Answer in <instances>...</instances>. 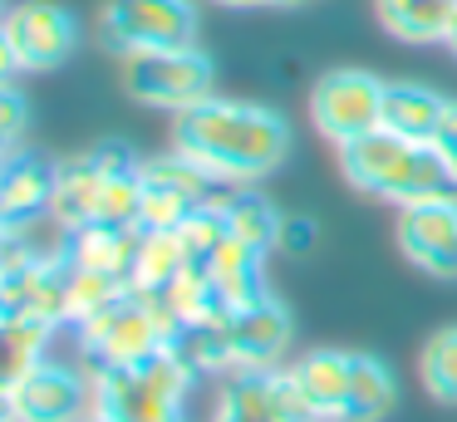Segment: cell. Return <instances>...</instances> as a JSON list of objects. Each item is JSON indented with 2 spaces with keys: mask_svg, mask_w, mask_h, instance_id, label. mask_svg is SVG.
<instances>
[{
  "mask_svg": "<svg viewBox=\"0 0 457 422\" xmlns=\"http://www.w3.org/2000/svg\"><path fill=\"white\" fill-rule=\"evenodd\" d=\"M5 157H11V147H5V143H0V162H5Z\"/></svg>",
  "mask_w": 457,
  "mask_h": 422,
  "instance_id": "39",
  "label": "cell"
},
{
  "mask_svg": "<svg viewBox=\"0 0 457 422\" xmlns=\"http://www.w3.org/2000/svg\"><path fill=\"white\" fill-rule=\"evenodd\" d=\"M290 334H295V319H290V310L270 290L261 300L241 304L231 314V359H237V373L280 368V359L290 349Z\"/></svg>",
  "mask_w": 457,
  "mask_h": 422,
  "instance_id": "10",
  "label": "cell"
},
{
  "mask_svg": "<svg viewBox=\"0 0 457 422\" xmlns=\"http://www.w3.org/2000/svg\"><path fill=\"white\" fill-rule=\"evenodd\" d=\"M339 172L354 192L384 196V202H398V206L457 196V182L447 172L443 153L433 143H408L388 128H374V133L339 147Z\"/></svg>",
  "mask_w": 457,
  "mask_h": 422,
  "instance_id": "2",
  "label": "cell"
},
{
  "mask_svg": "<svg viewBox=\"0 0 457 422\" xmlns=\"http://www.w3.org/2000/svg\"><path fill=\"white\" fill-rule=\"evenodd\" d=\"M197 5L192 0H109L104 5V35L113 49H187L197 45Z\"/></svg>",
  "mask_w": 457,
  "mask_h": 422,
  "instance_id": "6",
  "label": "cell"
},
{
  "mask_svg": "<svg viewBox=\"0 0 457 422\" xmlns=\"http://www.w3.org/2000/svg\"><path fill=\"white\" fill-rule=\"evenodd\" d=\"M138 206H143V177L138 172H104L94 221H104V226H138Z\"/></svg>",
  "mask_w": 457,
  "mask_h": 422,
  "instance_id": "28",
  "label": "cell"
},
{
  "mask_svg": "<svg viewBox=\"0 0 457 422\" xmlns=\"http://www.w3.org/2000/svg\"><path fill=\"white\" fill-rule=\"evenodd\" d=\"M74 339H79V353H84L89 368H133V363H143L153 349L168 343L133 290L123 294V300H113L109 310H99L94 319L74 324Z\"/></svg>",
  "mask_w": 457,
  "mask_h": 422,
  "instance_id": "4",
  "label": "cell"
},
{
  "mask_svg": "<svg viewBox=\"0 0 457 422\" xmlns=\"http://www.w3.org/2000/svg\"><path fill=\"white\" fill-rule=\"evenodd\" d=\"M143 177V172H138ZM192 211L187 196L168 192V186L158 182H143V206H138V231H178L182 216Z\"/></svg>",
  "mask_w": 457,
  "mask_h": 422,
  "instance_id": "29",
  "label": "cell"
},
{
  "mask_svg": "<svg viewBox=\"0 0 457 422\" xmlns=\"http://www.w3.org/2000/svg\"><path fill=\"white\" fill-rule=\"evenodd\" d=\"M261 261H266V251H256V245L237 241V236H227V241L217 245V251L207 255V275L212 285H217V294L227 300V310L237 314L241 304L261 300L266 294V275H261Z\"/></svg>",
  "mask_w": 457,
  "mask_h": 422,
  "instance_id": "15",
  "label": "cell"
},
{
  "mask_svg": "<svg viewBox=\"0 0 457 422\" xmlns=\"http://www.w3.org/2000/svg\"><path fill=\"white\" fill-rule=\"evenodd\" d=\"M212 422H280L276 388H270V368L261 373H231L217 393Z\"/></svg>",
  "mask_w": 457,
  "mask_h": 422,
  "instance_id": "22",
  "label": "cell"
},
{
  "mask_svg": "<svg viewBox=\"0 0 457 422\" xmlns=\"http://www.w3.org/2000/svg\"><path fill=\"white\" fill-rule=\"evenodd\" d=\"M11 418L15 422H84L94 402V373L74 363L45 359L11 388Z\"/></svg>",
  "mask_w": 457,
  "mask_h": 422,
  "instance_id": "7",
  "label": "cell"
},
{
  "mask_svg": "<svg viewBox=\"0 0 457 422\" xmlns=\"http://www.w3.org/2000/svg\"><path fill=\"white\" fill-rule=\"evenodd\" d=\"M221 5H270V0H221Z\"/></svg>",
  "mask_w": 457,
  "mask_h": 422,
  "instance_id": "36",
  "label": "cell"
},
{
  "mask_svg": "<svg viewBox=\"0 0 457 422\" xmlns=\"http://www.w3.org/2000/svg\"><path fill=\"white\" fill-rule=\"evenodd\" d=\"M433 147L443 153L447 172H453V182H457V103H447V113H443V128H437Z\"/></svg>",
  "mask_w": 457,
  "mask_h": 422,
  "instance_id": "32",
  "label": "cell"
},
{
  "mask_svg": "<svg viewBox=\"0 0 457 422\" xmlns=\"http://www.w3.org/2000/svg\"><path fill=\"white\" fill-rule=\"evenodd\" d=\"M398 251L433 280L457 275V196L398 206Z\"/></svg>",
  "mask_w": 457,
  "mask_h": 422,
  "instance_id": "8",
  "label": "cell"
},
{
  "mask_svg": "<svg viewBox=\"0 0 457 422\" xmlns=\"http://www.w3.org/2000/svg\"><path fill=\"white\" fill-rule=\"evenodd\" d=\"M5 35H11L15 54H21V69L40 74V69H54L74 54V45H79V20L60 0H21L5 15Z\"/></svg>",
  "mask_w": 457,
  "mask_h": 422,
  "instance_id": "9",
  "label": "cell"
},
{
  "mask_svg": "<svg viewBox=\"0 0 457 422\" xmlns=\"http://www.w3.org/2000/svg\"><path fill=\"white\" fill-rule=\"evenodd\" d=\"M60 334V324L50 319H15L0 324V398H11V388L35 368V363L50 359V343Z\"/></svg>",
  "mask_w": 457,
  "mask_h": 422,
  "instance_id": "21",
  "label": "cell"
},
{
  "mask_svg": "<svg viewBox=\"0 0 457 422\" xmlns=\"http://www.w3.org/2000/svg\"><path fill=\"white\" fill-rule=\"evenodd\" d=\"M172 147L187 153L192 162H202L217 182L251 186L290 157V123L276 108L212 94L172 113Z\"/></svg>",
  "mask_w": 457,
  "mask_h": 422,
  "instance_id": "1",
  "label": "cell"
},
{
  "mask_svg": "<svg viewBox=\"0 0 457 422\" xmlns=\"http://www.w3.org/2000/svg\"><path fill=\"white\" fill-rule=\"evenodd\" d=\"M0 265H5V221H0Z\"/></svg>",
  "mask_w": 457,
  "mask_h": 422,
  "instance_id": "37",
  "label": "cell"
},
{
  "mask_svg": "<svg viewBox=\"0 0 457 422\" xmlns=\"http://www.w3.org/2000/svg\"><path fill=\"white\" fill-rule=\"evenodd\" d=\"M138 226H104L89 221L70 236V265L79 270H99L113 280H133V255H138Z\"/></svg>",
  "mask_w": 457,
  "mask_h": 422,
  "instance_id": "14",
  "label": "cell"
},
{
  "mask_svg": "<svg viewBox=\"0 0 457 422\" xmlns=\"http://www.w3.org/2000/svg\"><path fill=\"white\" fill-rule=\"evenodd\" d=\"M25 128H30V103L15 94V84L0 88V143L15 153V147H21V137H25Z\"/></svg>",
  "mask_w": 457,
  "mask_h": 422,
  "instance_id": "30",
  "label": "cell"
},
{
  "mask_svg": "<svg viewBox=\"0 0 457 422\" xmlns=\"http://www.w3.org/2000/svg\"><path fill=\"white\" fill-rule=\"evenodd\" d=\"M123 294H129V280H113V275L70 265V275H64V329L94 319V314L109 310L113 300H123Z\"/></svg>",
  "mask_w": 457,
  "mask_h": 422,
  "instance_id": "25",
  "label": "cell"
},
{
  "mask_svg": "<svg viewBox=\"0 0 457 422\" xmlns=\"http://www.w3.org/2000/svg\"><path fill=\"white\" fill-rule=\"evenodd\" d=\"M187 251H182L178 231H143L138 255H133V280L129 290H168L182 270H187Z\"/></svg>",
  "mask_w": 457,
  "mask_h": 422,
  "instance_id": "23",
  "label": "cell"
},
{
  "mask_svg": "<svg viewBox=\"0 0 457 422\" xmlns=\"http://www.w3.org/2000/svg\"><path fill=\"white\" fill-rule=\"evenodd\" d=\"M94 373V402L119 422H187V402L162 393L148 373L133 368H89Z\"/></svg>",
  "mask_w": 457,
  "mask_h": 422,
  "instance_id": "11",
  "label": "cell"
},
{
  "mask_svg": "<svg viewBox=\"0 0 457 422\" xmlns=\"http://www.w3.org/2000/svg\"><path fill=\"white\" fill-rule=\"evenodd\" d=\"M227 231L237 236V241L256 245V251H276L280 211L270 206V196L251 192V186H231V196H227Z\"/></svg>",
  "mask_w": 457,
  "mask_h": 422,
  "instance_id": "24",
  "label": "cell"
},
{
  "mask_svg": "<svg viewBox=\"0 0 457 422\" xmlns=\"http://www.w3.org/2000/svg\"><path fill=\"white\" fill-rule=\"evenodd\" d=\"M310 118H315L320 137H329L335 147L374 133V128H384V79L364 74V69H335L310 94Z\"/></svg>",
  "mask_w": 457,
  "mask_h": 422,
  "instance_id": "5",
  "label": "cell"
},
{
  "mask_svg": "<svg viewBox=\"0 0 457 422\" xmlns=\"http://www.w3.org/2000/svg\"><path fill=\"white\" fill-rule=\"evenodd\" d=\"M315 241H320L315 216H280V241H276V251H286V255H310V251H315Z\"/></svg>",
  "mask_w": 457,
  "mask_h": 422,
  "instance_id": "31",
  "label": "cell"
},
{
  "mask_svg": "<svg viewBox=\"0 0 457 422\" xmlns=\"http://www.w3.org/2000/svg\"><path fill=\"white\" fill-rule=\"evenodd\" d=\"M5 15H11V5H5V0H0V25H5Z\"/></svg>",
  "mask_w": 457,
  "mask_h": 422,
  "instance_id": "38",
  "label": "cell"
},
{
  "mask_svg": "<svg viewBox=\"0 0 457 422\" xmlns=\"http://www.w3.org/2000/svg\"><path fill=\"white\" fill-rule=\"evenodd\" d=\"M280 5H290V0H280Z\"/></svg>",
  "mask_w": 457,
  "mask_h": 422,
  "instance_id": "40",
  "label": "cell"
},
{
  "mask_svg": "<svg viewBox=\"0 0 457 422\" xmlns=\"http://www.w3.org/2000/svg\"><path fill=\"white\" fill-rule=\"evenodd\" d=\"M168 343H172V353L197 373V383L202 378H217V373H237V359H231V314L182 324Z\"/></svg>",
  "mask_w": 457,
  "mask_h": 422,
  "instance_id": "18",
  "label": "cell"
},
{
  "mask_svg": "<svg viewBox=\"0 0 457 422\" xmlns=\"http://www.w3.org/2000/svg\"><path fill=\"white\" fill-rule=\"evenodd\" d=\"M15 74H21V54H15L11 35H5V25H0V88H11Z\"/></svg>",
  "mask_w": 457,
  "mask_h": 422,
  "instance_id": "33",
  "label": "cell"
},
{
  "mask_svg": "<svg viewBox=\"0 0 457 422\" xmlns=\"http://www.w3.org/2000/svg\"><path fill=\"white\" fill-rule=\"evenodd\" d=\"M54 167L50 157H35L15 147L5 162H0V221L5 226H21L30 216L50 211V196H54Z\"/></svg>",
  "mask_w": 457,
  "mask_h": 422,
  "instance_id": "12",
  "label": "cell"
},
{
  "mask_svg": "<svg viewBox=\"0 0 457 422\" xmlns=\"http://www.w3.org/2000/svg\"><path fill=\"white\" fill-rule=\"evenodd\" d=\"M374 15L403 45H447L457 0H374Z\"/></svg>",
  "mask_w": 457,
  "mask_h": 422,
  "instance_id": "16",
  "label": "cell"
},
{
  "mask_svg": "<svg viewBox=\"0 0 457 422\" xmlns=\"http://www.w3.org/2000/svg\"><path fill=\"white\" fill-rule=\"evenodd\" d=\"M99 186H104V167L94 162L89 153L70 157V162L54 167V196H50V211L60 216L70 231L94 221V206H99Z\"/></svg>",
  "mask_w": 457,
  "mask_h": 422,
  "instance_id": "19",
  "label": "cell"
},
{
  "mask_svg": "<svg viewBox=\"0 0 457 422\" xmlns=\"http://www.w3.org/2000/svg\"><path fill=\"white\" fill-rule=\"evenodd\" d=\"M84 422H119V418H109V412H104V408H94V412H89V418H84Z\"/></svg>",
  "mask_w": 457,
  "mask_h": 422,
  "instance_id": "34",
  "label": "cell"
},
{
  "mask_svg": "<svg viewBox=\"0 0 457 422\" xmlns=\"http://www.w3.org/2000/svg\"><path fill=\"white\" fill-rule=\"evenodd\" d=\"M231 196V192H227ZM227 202H207V206H192L187 216H182V226H178V241H182V251H187V261L192 265H202L212 251H217L221 241H227Z\"/></svg>",
  "mask_w": 457,
  "mask_h": 422,
  "instance_id": "27",
  "label": "cell"
},
{
  "mask_svg": "<svg viewBox=\"0 0 457 422\" xmlns=\"http://www.w3.org/2000/svg\"><path fill=\"white\" fill-rule=\"evenodd\" d=\"M418 378H423V388L433 402L457 408V324L437 329L433 339L423 343V353H418Z\"/></svg>",
  "mask_w": 457,
  "mask_h": 422,
  "instance_id": "26",
  "label": "cell"
},
{
  "mask_svg": "<svg viewBox=\"0 0 457 422\" xmlns=\"http://www.w3.org/2000/svg\"><path fill=\"white\" fill-rule=\"evenodd\" d=\"M447 98L428 84H384V128L408 143H433L443 128Z\"/></svg>",
  "mask_w": 457,
  "mask_h": 422,
  "instance_id": "17",
  "label": "cell"
},
{
  "mask_svg": "<svg viewBox=\"0 0 457 422\" xmlns=\"http://www.w3.org/2000/svg\"><path fill=\"white\" fill-rule=\"evenodd\" d=\"M398 408V378L378 353H354L349 373V402L339 422H384Z\"/></svg>",
  "mask_w": 457,
  "mask_h": 422,
  "instance_id": "20",
  "label": "cell"
},
{
  "mask_svg": "<svg viewBox=\"0 0 457 422\" xmlns=\"http://www.w3.org/2000/svg\"><path fill=\"white\" fill-rule=\"evenodd\" d=\"M300 393L310 398L320 422H339L345 418V402H349V373H354V353L345 349H315L305 359L290 363Z\"/></svg>",
  "mask_w": 457,
  "mask_h": 422,
  "instance_id": "13",
  "label": "cell"
},
{
  "mask_svg": "<svg viewBox=\"0 0 457 422\" xmlns=\"http://www.w3.org/2000/svg\"><path fill=\"white\" fill-rule=\"evenodd\" d=\"M447 49H453V59H457V20H453V29H447Z\"/></svg>",
  "mask_w": 457,
  "mask_h": 422,
  "instance_id": "35",
  "label": "cell"
},
{
  "mask_svg": "<svg viewBox=\"0 0 457 422\" xmlns=\"http://www.w3.org/2000/svg\"><path fill=\"white\" fill-rule=\"evenodd\" d=\"M212 84H217V69H212V59L202 54L197 45H187V49H133V54H123V88L148 108L182 113V108L212 98Z\"/></svg>",
  "mask_w": 457,
  "mask_h": 422,
  "instance_id": "3",
  "label": "cell"
}]
</instances>
